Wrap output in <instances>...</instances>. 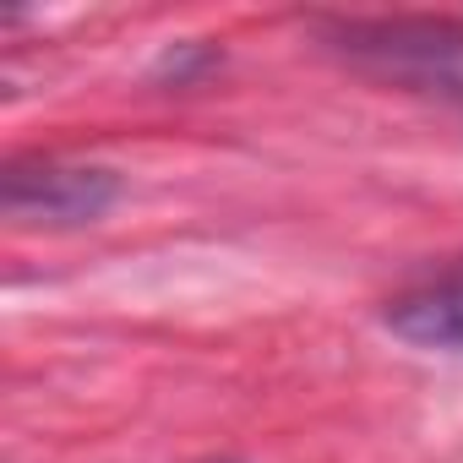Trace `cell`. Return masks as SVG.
Listing matches in <instances>:
<instances>
[{"label": "cell", "instance_id": "obj_1", "mask_svg": "<svg viewBox=\"0 0 463 463\" xmlns=\"http://www.w3.org/2000/svg\"><path fill=\"white\" fill-rule=\"evenodd\" d=\"M333 50L360 71L463 104V23L447 17H349L327 28Z\"/></svg>", "mask_w": 463, "mask_h": 463}, {"label": "cell", "instance_id": "obj_3", "mask_svg": "<svg viewBox=\"0 0 463 463\" xmlns=\"http://www.w3.org/2000/svg\"><path fill=\"white\" fill-rule=\"evenodd\" d=\"M387 327L420 349H452L463 354V268L425 279L420 289L398 295L387 306Z\"/></svg>", "mask_w": 463, "mask_h": 463}, {"label": "cell", "instance_id": "obj_2", "mask_svg": "<svg viewBox=\"0 0 463 463\" xmlns=\"http://www.w3.org/2000/svg\"><path fill=\"white\" fill-rule=\"evenodd\" d=\"M0 202L17 223H93L115 202V175L82 164H12Z\"/></svg>", "mask_w": 463, "mask_h": 463}]
</instances>
